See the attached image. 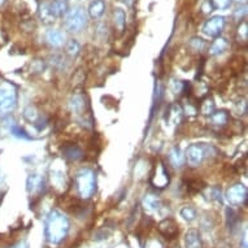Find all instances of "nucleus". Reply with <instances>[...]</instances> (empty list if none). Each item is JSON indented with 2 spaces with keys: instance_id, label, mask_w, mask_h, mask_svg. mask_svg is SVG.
<instances>
[{
  "instance_id": "obj_1",
  "label": "nucleus",
  "mask_w": 248,
  "mask_h": 248,
  "mask_svg": "<svg viewBox=\"0 0 248 248\" xmlns=\"http://www.w3.org/2000/svg\"><path fill=\"white\" fill-rule=\"evenodd\" d=\"M70 229V222L62 212L52 209L45 221V236L49 244H60L65 240Z\"/></svg>"
},
{
  "instance_id": "obj_2",
  "label": "nucleus",
  "mask_w": 248,
  "mask_h": 248,
  "mask_svg": "<svg viewBox=\"0 0 248 248\" xmlns=\"http://www.w3.org/2000/svg\"><path fill=\"white\" fill-rule=\"evenodd\" d=\"M78 196L83 200L93 198L96 191V173L91 168H82L74 177Z\"/></svg>"
},
{
  "instance_id": "obj_3",
  "label": "nucleus",
  "mask_w": 248,
  "mask_h": 248,
  "mask_svg": "<svg viewBox=\"0 0 248 248\" xmlns=\"http://www.w3.org/2000/svg\"><path fill=\"white\" fill-rule=\"evenodd\" d=\"M247 187L242 183H236V185H232L226 191V200L232 207H240L247 202Z\"/></svg>"
},
{
  "instance_id": "obj_4",
  "label": "nucleus",
  "mask_w": 248,
  "mask_h": 248,
  "mask_svg": "<svg viewBox=\"0 0 248 248\" xmlns=\"http://www.w3.org/2000/svg\"><path fill=\"white\" fill-rule=\"evenodd\" d=\"M16 106V91L12 87H0V113H11Z\"/></svg>"
},
{
  "instance_id": "obj_5",
  "label": "nucleus",
  "mask_w": 248,
  "mask_h": 248,
  "mask_svg": "<svg viewBox=\"0 0 248 248\" xmlns=\"http://www.w3.org/2000/svg\"><path fill=\"white\" fill-rule=\"evenodd\" d=\"M185 159L190 167H199L200 164L203 163V160L205 159V147L202 143H195V144L188 146L187 150H186V155H185Z\"/></svg>"
},
{
  "instance_id": "obj_6",
  "label": "nucleus",
  "mask_w": 248,
  "mask_h": 248,
  "mask_svg": "<svg viewBox=\"0 0 248 248\" xmlns=\"http://www.w3.org/2000/svg\"><path fill=\"white\" fill-rule=\"evenodd\" d=\"M86 25V15L81 8H76L70 11L66 16L65 26L69 31H81Z\"/></svg>"
},
{
  "instance_id": "obj_7",
  "label": "nucleus",
  "mask_w": 248,
  "mask_h": 248,
  "mask_svg": "<svg viewBox=\"0 0 248 248\" xmlns=\"http://www.w3.org/2000/svg\"><path fill=\"white\" fill-rule=\"evenodd\" d=\"M151 183L154 187L159 188V190H163L169 185V173L161 161H159L155 167L154 173L151 175Z\"/></svg>"
},
{
  "instance_id": "obj_8",
  "label": "nucleus",
  "mask_w": 248,
  "mask_h": 248,
  "mask_svg": "<svg viewBox=\"0 0 248 248\" xmlns=\"http://www.w3.org/2000/svg\"><path fill=\"white\" fill-rule=\"evenodd\" d=\"M159 232L169 240L175 239L179 234V226L173 218H165L159 224Z\"/></svg>"
},
{
  "instance_id": "obj_9",
  "label": "nucleus",
  "mask_w": 248,
  "mask_h": 248,
  "mask_svg": "<svg viewBox=\"0 0 248 248\" xmlns=\"http://www.w3.org/2000/svg\"><path fill=\"white\" fill-rule=\"evenodd\" d=\"M225 26L224 17H213L211 20H208L203 26V31L209 37H217L220 35L222 29Z\"/></svg>"
},
{
  "instance_id": "obj_10",
  "label": "nucleus",
  "mask_w": 248,
  "mask_h": 248,
  "mask_svg": "<svg viewBox=\"0 0 248 248\" xmlns=\"http://www.w3.org/2000/svg\"><path fill=\"white\" fill-rule=\"evenodd\" d=\"M45 188V179L39 174H30L26 179V190L30 195H39Z\"/></svg>"
},
{
  "instance_id": "obj_11",
  "label": "nucleus",
  "mask_w": 248,
  "mask_h": 248,
  "mask_svg": "<svg viewBox=\"0 0 248 248\" xmlns=\"http://www.w3.org/2000/svg\"><path fill=\"white\" fill-rule=\"evenodd\" d=\"M183 110L182 107L174 103V104H170L169 108L167 109V114H165V120H167V125H178L181 120H182Z\"/></svg>"
},
{
  "instance_id": "obj_12",
  "label": "nucleus",
  "mask_w": 248,
  "mask_h": 248,
  "mask_svg": "<svg viewBox=\"0 0 248 248\" xmlns=\"http://www.w3.org/2000/svg\"><path fill=\"white\" fill-rule=\"evenodd\" d=\"M49 178H51V183L52 187L57 191H64L66 187V177L65 173L59 169H52L49 173Z\"/></svg>"
},
{
  "instance_id": "obj_13",
  "label": "nucleus",
  "mask_w": 248,
  "mask_h": 248,
  "mask_svg": "<svg viewBox=\"0 0 248 248\" xmlns=\"http://www.w3.org/2000/svg\"><path fill=\"white\" fill-rule=\"evenodd\" d=\"M185 247L186 248H203V242L200 234L195 229H190L185 234Z\"/></svg>"
},
{
  "instance_id": "obj_14",
  "label": "nucleus",
  "mask_w": 248,
  "mask_h": 248,
  "mask_svg": "<svg viewBox=\"0 0 248 248\" xmlns=\"http://www.w3.org/2000/svg\"><path fill=\"white\" fill-rule=\"evenodd\" d=\"M24 117L26 121H29L30 124H33V125H35L37 127L42 129L41 122L43 121V118H42V116L39 114V112H38V109L35 108V107L33 106L26 107L24 110Z\"/></svg>"
},
{
  "instance_id": "obj_15",
  "label": "nucleus",
  "mask_w": 248,
  "mask_h": 248,
  "mask_svg": "<svg viewBox=\"0 0 248 248\" xmlns=\"http://www.w3.org/2000/svg\"><path fill=\"white\" fill-rule=\"evenodd\" d=\"M62 154H64V157L72 160V161H78V160H81L83 157V152L76 144H69V146L64 147Z\"/></svg>"
},
{
  "instance_id": "obj_16",
  "label": "nucleus",
  "mask_w": 248,
  "mask_h": 248,
  "mask_svg": "<svg viewBox=\"0 0 248 248\" xmlns=\"http://www.w3.org/2000/svg\"><path fill=\"white\" fill-rule=\"evenodd\" d=\"M160 207H161V202H160V199L156 195L148 194V195H146V198L143 199V208H144L147 212H150V213H154V212L159 211Z\"/></svg>"
},
{
  "instance_id": "obj_17",
  "label": "nucleus",
  "mask_w": 248,
  "mask_h": 248,
  "mask_svg": "<svg viewBox=\"0 0 248 248\" xmlns=\"http://www.w3.org/2000/svg\"><path fill=\"white\" fill-rule=\"evenodd\" d=\"M48 9L53 18H56V17H61L66 12L68 5H66V1H64V0H55L48 5Z\"/></svg>"
},
{
  "instance_id": "obj_18",
  "label": "nucleus",
  "mask_w": 248,
  "mask_h": 248,
  "mask_svg": "<svg viewBox=\"0 0 248 248\" xmlns=\"http://www.w3.org/2000/svg\"><path fill=\"white\" fill-rule=\"evenodd\" d=\"M69 106H70V109L76 112L78 114H82V112L85 110V107H86V100H85V96L81 94H76L72 96L69 102Z\"/></svg>"
},
{
  "instance_id": "obj_19",
  "label": "nucleus",
  "mask_w": 248,
  "mask_h": 248,
  "mask_svg": "<svg viewBox=\"0 0 248 248\" xmlns=\"http://www.w3.org/2000/svg\"><path fill=\"white\" fill-rule=\"evenodd\" d=\"M47 41L53 47H61V46L64 45V42H65V37L59 30H49L48 33H47Z\"/></svg>"
},
{
  "instance_id": "obj_20",
  "label": "nucleus",
  "mask_w": 248,
  "mask_h": 248,
  "mask_svg": "<svg viewBox=\"0 0 248 248\" xmlns=\"http://www.w3.org/2000/svg\"><path fill=\"white\" fill-rule=\"evenodd\" d=\"M169 161L173 167L181 168L183 165V161H185V156L181 152V148L179 147H173L169 152Z\"/></svg>"
},
{
  "instance_id": "obj_21",
  "label": "nucleus",
  "mask_w": 248,
  "mask_h": 248,
  "mask_svg": "<svg viewBox=\"0 0 248 248\" xmlns=\"http://www.w3.org/2000/svg\"><path fill=\"white\" fill-rule=\"evenodd\" d=\"M209 117H211L212 125L215 126H225L229 121V114L225 110H217V112L215 110Z\"/></svg>"
},
{
  "instance_id": "obj_22",
  "label": "nucleus",
  "mask_w": 248,
  "mask_h": 248,
  "mask_svg": "<svg viewBox=\"0 0 248 248\" xmlns=\"http://www.w3.org/2000/svg\"><path fill=\"white\" fill-rule=\"evenodd\" d=\"M228 48V42L224 38H218V39H216L213 43H212L211 48H209V53H211L212 56H217V55H220L225 51V49Z\"/></svg>"
},
{
  "instance_id": "obj_23",
  "label": "nucleus",
  "mask_w": 248,
  "mask_h": 248,
  "mask_svg": "<svg viewBox=\"0 0 248 248\" xmlns=\"http://www.w3.org/2000/svg\"><path fill=\"white\" fill-rule=\"evenodd\" d=\"M104 9H106L104 1L103 0H95L94 3L90 5V16L93 17V18H99L104 13Z\"/></svg>"
},
{
  "instance_id": "obj_24",
  "label": "nucleus",
  "mask_w": 248,
  "mask_h": 248,
  "mask_svg": "<svg viewBox=\"0 0 248 248\" xmlns=\"http://www.w3.org/2000/svg\"><path fill=\"white\" fill-rule=\"evenodd\" d=\"M179 213H181V217H183V220L188 221V222H191V221L195 220L196 216H198L196 209L195 208H192L191 205H185V207H182L181 208V211H179Z\"/></svg>"
},
{
  "instance_id": "obj_25",
  "label": "nucleus",
  "mask_w": 248,
  "mask_h": 248,
  "mask_svg": "<svg viewBox=\"0 0 248 248\" xmlns=\"http://www.w3.org/2000/svg\"><path fill=\"white\" fill-rule=\"evenodd\" d=\"M9 126V130H11V133H12L15 137H17V138H21V139H31V137H29L28 133L22 129L21 126H18L16 122H9L8 124Z\"/></svg>"
},
{
  "instance_id": "obj_26",
  "label": "nucleus",
  "mask_w": 248,
  "mask_h": 248,
  "mask_svg": "<svg viewBox=\"0 0 248 248\" xmlns=\"http://www.w3.org/2000/svg\"><path fill=\"white\" fill-rule=\"evenodd\" d=\"M200 110H202V113L205 114V116H211V114L216 110L215 102H213V100H212V99H209V98L205 99V100L202 103Z\"/></svg>"
},
{
  "instance_id": "obj_27",
  "label": "nucleus",
  "mask_w": 248,
  "mask_h": 248,
  "mask_svg": "<svg viewBox=\"0 0 248 248\" xmlns=\"http://www.w3.org/2000/svg\"><path fill=\"white\" fill-rule=\"evenodd\" d=\"M65 49H66V53L70 55V56H77L78 53H79V51H81V46H79L78 42H76L73 39V41H70L66 43Z\"/></svg>"
},
{
  "instance_id": "obj_28",
  "label": "nucleus",
  "mask_w": 248,
  "mask_h": 248,
  "mask_svg": "<svg viewBox=\"0 0 248 248\" xmlns=\"http://www.w3.org/2000/svg\"><path fill=\"white\" fill-rule=\"evenodd\" d=\"M207 198L211 202H221V188L215 186L207 190Z\"/></svg>"
},
{
  "instance_id": "obj_29",
  "label": "nucleus",
  "mask_w": 248,
  "mask_h": 248,
  "mask_svg": "<svg viewBox=\"0 0 248 248\" xmlns=\"http://www.w3.org/2000/svg\"><path fill=\"white\" fill-rule=\"evenodd\" d=\"M114 22H116V26L120 30L125 28V13H124L122 9H116V12H114Z\"/></svg>"
},
{
  "instance_id": "obj_30",
  "label": "nucleus",
  "mask_w": 248,
  "mask_h": 248,
  "mask_svg": "<svg viewBox=\"0 0 248 248\" xmlns=\"http://www.w3.org/2000/svg\"><path fill=\"white\" fill-rule=\"evenodd\" d=\"M170 90L173 94H181L183 90H185V83L179 79H171L170 82Z\"/></svg>"
},
{
  "instance_id": "obj_31",
  "label": "nucleus",
  "mask_w": 248,
  "mask_h": 248,
  "mask_svg": "<svg viewBox=\"0 0 248 248\" xmlns=\"http://www.w3.org/2000/svg\"><path fill=\"white\" fill-rule=\"evenodd\" d=\"M144 248H164V244L157 238H150L146 240Z\"/></svg>"
},
{
  "instance_id": "obj_32",
  "label": "nucleus",
  "mask_w": 248,
  "mask_h": 248,
  "mask_svg": "<svg viewBox=\"0 0 248 248\" xmlns=\"http://www.w3.org/2000/svg\"><path fill=\"white\" fill-rule=\"evenodd\" d=\"M226 213H228V225L232 229H234V226H235V222H238V221H239V218H238V216L235 215V212L232 211V209H228V211H226Z\"/></svg>"
},
{
  "instance_id": "obj_33",
  "label": "nucleus",
  "mask_w": 248,
  "mask_h": 248,
  "mask_svg": "<svg viewBox=\"0 0 248 248\" xmlns=\"http://www.w3.org/2000/svg\"><path fill=\"white\" fill-rule=\"evenodd\" d=\"M213 4L220 9H226L230 5V0H213Z\"/></svg>"
},
{
  "instance_id": "obj_34",
  "label": "nucleus",
  "mask_w": 248,
  "mask_h": 248,
  "mask_svg": "<svg viewBox=\"0 0 248 248\" xmlns=\"http://www.w3.org/2000/svg\"><path fill=\"white\" fill-rule=\"evenodd\" d=\"M242 248H247V238L243 236V239H242Z\"/></svg>"
},
{
  "instance_id": "obj_35",
  "label": "nucleus",
  "mask_w": 248,
  "mask_h": 248,
  "mask_svg": "<svg viewBox=\"0 0 248 248\" xmlns=\"http://www.w3.org/2000/svg\"><path fill=\"white\" fill-rule=\"evenodd\" d=\"M15 248H26V246H25V244H22V243H20L18 246H17V247H15Z\"/></svg>"
},
{
  "instance_id": "obj_36",
  "label": "nucleus",
  "mask_w": 248,
  "mask_h": 248,
  "mask_svg": "<svg viewBox=\"0 0 248 248\" xmlns=\"http://www.w3.org/2000/svg\"><path fill=\"white\" fill-rule=\"evenodd\" d=\"M4 1H5V0H0V5L3 4V3H4Z\"/></svg>"
},
{
  "instance_id": "obj_37",
  "label": "nucleus",
  "mask_w": 248,
  "mask_h": 248,
  "mask_svg": "<svg viewBox=\"0 0 248 248\" xmlns=\"http://www.w3.org/2000/svg\"><path fill=\"white\" fill-rule=\"evenodd\" d=\"M236 1H242V0H236Z\"/></svg>"
}]
</instances>
